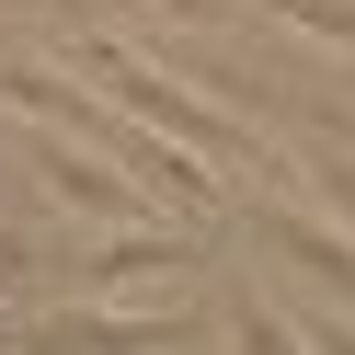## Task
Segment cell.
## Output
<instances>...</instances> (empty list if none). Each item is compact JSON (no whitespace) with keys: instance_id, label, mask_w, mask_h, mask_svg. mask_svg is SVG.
Returning a JSON list of instances; mask_svg holds the SVG:
<instances>
[{"instance_id":"obj_4","label":"cell","mask_w":355,"mask_h":355,"mask_svg":"<svg viewBox=\"0 0 355 355\" xmlns=\"http://www.w3.org/2000/svg\"><path fill=\"white\" fill-rule=\"evenodd\" d=\"M184 263H195V241H184V230H115V241L92 252V286H138V275H184Z\"/></svg>"},{"instance_id":"obj_2","label":"cell","mask_w":355,"mask_h":355,"mask_svg":"<svg viewBox=\"0 0 355 355\" xmlns=\"http://www.w3.org/2000/svg\"><path fill=\"white\" fill-rule=\"evenodd\" d=\"M35 172H46V195L80 207V218H138V207H149V184L115 161V149L69 138V126H46V115H35Z\"/></svg>"},{"instance_id":"obj_3","label":"cell","mask_w":355,"mask_h":355,"mask_svg":"<svg viewBox=\"0 0 355 355\" xmlns=\"http://www.w3.org/2000/svg\"><path fill=\"white\" fill-rule=\"evenodd\" d=\"M252 230L275 241V252H298V263H309V275H321V286H344V298H355V241H344V230H321V218H309V207H275V195H263V207H252Z\"/></svg>"},{"instance_id":"obj_5","label":"cell","mask_w":355,"mask_h":355,"mask_svg":"<svg viewBox=\"0 0 355 355\" xmlns=\"http://www.w3.org/2000/svg\"><path fill=\"white\" fill-rule=\"evenodd\" d=\"M286 24H309L321 46H355V0H275Z\"/></svg>"},{"instance_id":"obj_1","label":"cell","mask_w":355,"mask_h":355,"mask_svg":"<svg viewBox=\"0 0 355 355\" xmlns=\"http://www.w3.org/2000/svg\"><path fill=\"white\" fill-rule=\"evenodd\" d=\"M80 80H92V92H115V103H126L138 126H161V138L207 149V161H241V172H275V149H263V138H252L241 115H218V103H195L184 80H161V69H149L138 46H115V35H92V46H80Z\"/></svg>"},{"instance_id":"obj_7","label":"cell","mask_w":355,"mask_h":355,"mask_svg":"<svg viewBox=\"0 0 355 355\" xmlns=\"http://www.w3.org/2000/svg\"><path fill=\"white\" fill-rule=\"evenodd\" d=\"M149 12H218V0H149Z\"/></svg>"},{"instance_id":"obj_6","label":"cell","mask_w":355,"mask_h":355,"mask_svg":"<svg viewBox=\"0 0 355 355\" xmlns=\"http://www.w3.org/2000/svg\"><path fill=\"white\" fill-rule=\"evenodd\" d=\"M12 275H35V241H12V230H0V286H12Z\"/></svg>"}]
</instances>
